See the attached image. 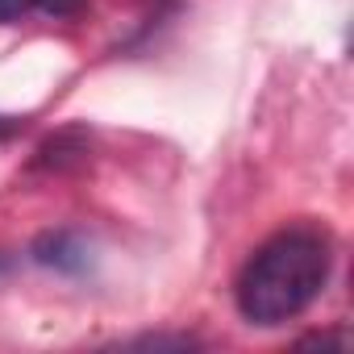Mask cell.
Here are the masks:
<instances>
[{
	"instance_id": "obj_6",
	"label": "cell",
	"mask_w": 354,
	"mask_h": 354,
	"mask_svg": "<svg viewBox=\"0 0 354 354\" xmlns=\"http://www.w3.org/2000/svg\"><path fill=\"white\" fill-rule=\"evenodd\" d=\"M26 129V117H9V113H0V142L5 138H17Z\"/></svg>"
},
{
	"instance_id": "obj_7",
	"label": "cell",
	"mask_w": 354,
	"mask_h": 354,
	"mask_svg": "<svg viewBox=\"0 0 354 354\" xmlns=\"http://www.w3.org/2000/svg\"><path fill=\"white\" fill-rule=\"evenodd\" d=\"M9 267H13V259H9L5 250H0V275H9Z\"/></svg>"
},
{
	"instance_id": "obj_1",
	"label": "cell",
	"mask_w": 354,
	"mask_h": 354,
	"mask_svg": "<svg viewBox=\"0 0 354 354\" xmlns=\"http://www.w3.org/2000/svg\"><path fill=\"white\" fill-rule=\"evenodd\" d=\"M333 246L313 225L271 234L234 279V308L246 325L275 329L296 321L329 283Z\"/></svg>"
},
{
	"instance_id": "obj_2",
	"label": "cell",
	"mask_w": 354,
	"mask_h": 354,
	"mask_svg": "<svg viewBox=\"0 0 354 354\" xmlns=\"http://www.w3.org/2000/svg\"><path fill=\"white\" fill-rule=\"evenodd\" d=\"M30 259L55 275H67V279H80L92 271L96 254H92V242L80 234V230H46L30 242Z\"/></svg>"
},
{
	"instance_id": "obj_3",
	"label": "cell",
	"mask_w": 354,
	"mask_h": 354,
	"mask_svg": "<svg viewBox=\"0 0 354 354\" xmlns=\"http://www.w3.org/2000/svg\"><path fill=\"white\" fill-rule=\"evenodd\" d=\"M88 146H92L88 129H63V133H55V138H46L38 146L34 167L38 171H55V175L59 171H75V167L88 162Z\"/></svg>"
},
{
	"instance_id": "obj_4",
	"label": "cell",
	"mask_w": 354,
	"mask_h": 354,
	"mask_svg": "<svg viewBox=\"0 0 354 354\" xmlns=\"http://www.w3.org/2000/svg\"><path fill=\"white\" fill-rule=\"evenodd\" d=\"M84 9H88V0H30V17H46V21L80 17Z\"/></svg>"
},
{
	"instance_id": "obj_5",
	"label": "cell",
	"mask_w": 354,
	"mask_h": 354,
	"mask_svg": "<svg viewBox=\"0 0 354 354\" xmlns=\"http://www.w3.org/2000/svg\"><path fill=\"white\" fill-rule=\"evenodd\" d=\"M30 17V0H0V26H13Z\"/></svg>"
}]
</instances>
